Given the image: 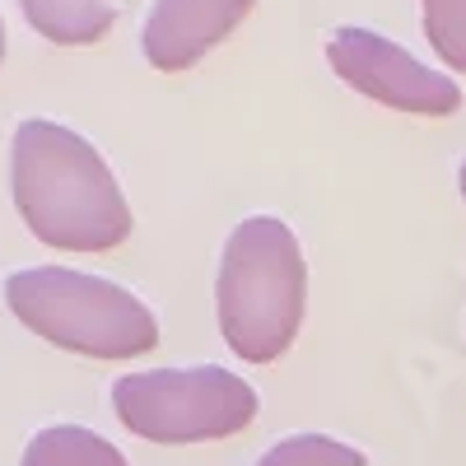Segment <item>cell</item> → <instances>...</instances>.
I'll return each instance as SVG.
<instances>
[{
	"mask_svg": "<svg viewBox=\"0 0 466 466\" xmlns=\"http://www.w3.org/2000/svg\"><path fill=\"white\" fill-rule=\"evenodd\" d=\"M15 206L61 252H107L131 233V206L103 154L70 127L37 116L15 131Z\"/></svg>",
	"mask_w": 466,
	"mask_h": 466,
	"instance_id": "obj_1",
	"label": "cell"
},
{
	"mask_svg": "<svg viewBox=\"0 0 466 466\" xmlns=\"http://www.w3.org/2000/svg\"><path fill=\"white\" fill-rule=\"evenodd\" d=\"M219 327L233 355L248 364H266L285 355L303 322L308 266L289 224L257 215L233 228L219 261Z\"/></svg>",
	"mask_w": 466,
	"mask_h": 466,
	"instance_id": "obj_2",
	"label": "cell"
},
{
	"mask_svg": "<svg viewBox=\"0 0 466 466\" xmlns=\"http://www.w3.org/2000/svg\"><path fill=\"white\" fill-rule=\"evenodd\" d=\"M15 318L43 340L94 360H131L159 345L154 313L122 285L66 266H33L5 280Z\"/></svg>",
	"mask_w": 466,
	"mask_h": 466,
	"instance_id": "obj_3",
	"label": "cell"
},
{
	"mask_svg": "<svg viewBox=\"0 0 466 466\" xmlns=\"http://www.w3.org/2000/svg\"><path fill=\"white\" fill-rule=\"evenodd\" d=\"M112 406L131 434L149 443H206L252 424L257 392L219 364L127 373L112 387Z\"/></svg>",
	"mask_w": 466,
	"mask_h": 466,
	"instance_id": "obj_4",
	"label": "cell"
},
{
	"mask_svg": "<svg viewBox=\"0 0 466 466\" xmlns=\"http://www.w3.org/2000/svg\"><path fill=\"white\" fill-rule=\"evenodd\" d=\"M327 61L350 89L369 94L373 103H387L397 112H420V116H448L461 107V89L448 75L415 61L406 47L373 28H336L327 43Z\"/></svg>",
	"mask_w": 466,
	"mask_h": 466,
	"instance_id": "obj_5",
	"label": "cell"
},
{
	"mask_svg": "<svg viewBox=\"0 0 466 466\" xmlns=\"http://www.w3.org/2000/svg\"><path fill=\"white\" fill-rule=\"evenodd\" d=\"M252 10V0H154L145 19V56L159 70H187L197 66L215 43L238 28Z\"/></svg>",
	"mask_w": 466,
	"mask_h": 466,
	"instance_id": "obj_6",
	"label": "cell"
},
{
	"mask_svg": "<svg viewBox=\"0 0 466 466\" xmlns=\"http://www.w3.org/2000/svg\"><path fill=\"white\" fill-rule=\"evenodd\" d=\"M24 19L61 47H85L116 24V0H19Z\"/></svg>",
	"mask_w": 466,
	"mask_h": 466,
	"instance_id": "obj_7",
	"label": "cell"
},
{
	"mask_svg": "<svg viewBox=\"0 0 466 466\" xmlns=\"http://www.w3.org/2000/svg\"><path fill=\"white\" fill-rule=\"evenodd\" d=\"M24 466H127V457L94 430H80V424H52V430L28 439Z\"/></svg>",
	"mask_w": 466,
	"mask_h": 466,
	"instance_id": "obj_8",
	"label": "cell"
},
{
	"mask_svg": "<svg viewBox=\"0 0 466 466\" xmlns=\"http://www.w3.org/2000/svg\"><path fill=\"white\" fill-rule=\"evenodd\" d=\"M257 466H369L360 448H350L327 434H289L270 448Z\"/></svg>",
	"mask_w": 466,
	"mask_h": 466,
	"instance_id": "obj_9",
	"label": "cell"
},
{
	"mask_svg": "<svg viewBox=\"0 0 466 466\" xmlns=\"http://www.w3.org/2000/svg\"><path fill=\"white\" fill-rule=\"evenodd\" d=\"M424 37L452 70H466V0H424Z\"/></svg>",
	"mask_w": 466,
	"mask_h": 466,
	"instance_id": "obj_10",
	"label": "cell"
},
{
	"mask_svg": "<svg viewBox=\"0 0 466 466\" xmlns=\"http://www.w3.org/2000/svg\"><path fill=\"white\" fill-rule=\"evenodd\" d=\"M0 61H5V24H0Z\"/></svg>",
	"mask_w": 466,
	"mask_h": 466,
	"instance_id": "obj_11",
	"label": "cell"
},
{
	"mask_svg": "<svg viewBox=\"0 0 466 466\" xmlns=\"http://www.w3.org/2000/svg\"><path fill=\"white\" fill-rule=\"evenodd\" d=\"M461 197H466V164H461Z\"/></svg>",
	"mask_w": 466,
	"mask_h": 466,
	"instance_id": "obj_12",
	"label": "cell"
}]
</instances>
